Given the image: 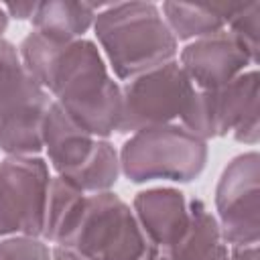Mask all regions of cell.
Returning a JSON list of instances; mask_svg holds the SVG:
<instances>
[{"instance_id": "obj_10", "label": "cell", "mask_w": 260, "mask_h": 260, "mask_svg": "<svg viewBox=\"0 0 260 260\" xmlns=\"http://www.w3.org/2000/svg\"><path fill=\"white\" fill-rule=\"evenodd\" d=\"M132 211L148 242L165 252L179 242L189 225V201L175 187H150L132 199Z\"/></svg>"}, {"instance_id": "obj_21", "label": "cell", "mask_w": 260, "mask_h": 260, "mask_svg": "<svg viewBox=\"0 0 260 260\" xmlns=\"http://www.w3.org/2000/svg\"><path fill=\"white\" fill-rule=\"evenodd\" d=\"M37 6H39V2H8V4H2L8 18H14V20H32V16L37 12Z\"/></svg>"}, {"instance_id": "obj_5", "label": "cell", "mask_w": 260, "mask_h": 260, "mask_svg": "<svg viewBox=\"0 0 260 260\" xmlns=\"http://www.w3.org/2000/svg\"><path fill=\"white\" fill-rule=\"evenodd\" d=\"M193 83L179 61L165 63L122 85V118L118 134L175 124L193 98Z\"/></svg>"}, {"instance_id": "obj_18", "label": "cell", "mask_w": 260, "mask_h": 260, "mask_svg": "<svg viewBox=\"0 0 260 260\" xmlns=\"http://www.w3.org/2000/svg\"><path fill=\"white\" fill-rule=\"evenodd\" d=\"M120 175L122 169L116 146L110 140L98 138L87 160L69 175H65L63 179L73 187H77L79 191H83L85 195H93V193L112 191Z\"/></svg>"}, {"instance_id": "obj_4", "label": "cell", "mask_w": 260, "mask_h": 260, "mask_svg": "<svg viewBox=\"0 0 260 260\" xmlns=\"http://www.w3.org/2000/svg\"><path fill=\"white\" fill-rule=\"evenodd\" d=\"M61 248L87 260H150L158 254L132 207L114 191L87 195L83 213Z\"/></svg>"}, {"instance_id": "obj_12", "label": "cell", "mask_w": 260, "mask_h": 260, "mask_svg": "<svg viewBox=\"0 0 260 260\" xmlns=\"http://www.w3.org/2000/svg\"><path fill=\"white\" fill-rule=\"evenodd\" d=\"M240 4L242 2H215V4L162 2L158 8L177 43L179 41L191 43L225 30L228 20L240 8Z\"/></svg>"}, {"instance_id": "obj_8", "label": "cell", "mask_w": 260, "mask_h": 260, "mask_svg": "<svg viewBox=\"0 0 260 260\" xmlns=\"http://www.w3.org/2000/svg\"><path fill=\"white\" fill-rule=\"evenodd\" d=\"M177 61L195 89H219L254 67L244 49L225 30L187 43Z\"/></svg>"}, {"instance_id": "obj_14", "label": "cell", "mask_w": 260, "mask_h": 260, "mask_svg": "<svg viewBox=\"0 0 260 260\" xmlns=\"http://www.w3.org/2000/svg\"><path fill=\"white\" fill-rule=\"evenodd\" d=\"M100 4L73 2V0H49L39 2L32 16V30L55 43H71L83 39L93 28Z\"/></svg>"}, {"instance_id": "obj_3", "label": "cell", "mask_w": 260, "mask_h": 260, "mask_svg": "<svg viewBox=\"0 0 260 260\" xmlns=\"http://www.w3.org/2000/svg\"><path fill=\"white\" fill-rule=\"evenodd\" d=\"M118 156L130 183H191L205 171L209 146L181 124H162L130 134Z\"/></svg>"}, {"instance_id": "obj_7", "label": "cell", "mask_w": 260, "mask_h": 260, "mask_svg": "<svg viewBox=\"0 0 260 260\" xmlns=\"http://www.w3.org/2000/svg\"><path fill=\"white\" fill-rule=\"evenodd\" d=\"M51 177L43 156H4L0 160V219L6 236L41 238Z\"/></svg>"}, {"instance_id": "obj_16", "label": "cell", "mask_w": 260, "mask_h": 260, "mask_svg": "<svg viewBox=\"0 0 260 260\" xmlns=\"http://www.w3.org/2000/svg\"><path fill=\"white\" fill-rule=\"evenodd\" d=\"M87 195L67 183L63 177L53 175L45 205V219H43V234L41 238L49 244L61 246L73 228L77 225L83 207H85Z\"/></svg>"}, {"instance_id": "obj_13", "label": "cell", "mask_w": 260, "mask_h": 260, "mask_svg": "<svg viewBox=\"0 0 260 260\" xmlns=\"http://www.w3.org/2000/svg\"><path fill=\"white\" fill-rule=\"evenodd\" d=\"M228 246L223 244L219 223L201 199L189 201V225L169 250L160 252L165 260H217Z\"/></svg>"}, {"instance_id": "obj_19", "label": "cell", "mask_w": 260, "mask_h": 260, "mask_svg": "<svg viewBox=\"0 0 260 260\" xmlns=\"http://www.w3.org/2000/svg\"><path fill=\"white\" fill-rule=\"evenodd\" d=\"M225 32L244 49L256 67L260 61V2H242L228 20Z\"/></svg>"}, {"instance_id": "obj_17", "label": "cell", "mask_w": 260, "mask_h": 260, "mask_svg": "<svg viewBox=\"0 0 260 260\" xmlns=\"http://www.w3.org/2000/svg\"><path fill=\"white\" fill-rule=\"evenodd\" d=\"M53 98L35 102L0 122V150L6 156H39L43 152V124Z\"/></svg>"}, {"instance_id": "obj_22", "label": "cell", "mask_w": 260, "mask_h": 260, "mask_svg": "<svg viewBox=\"0 0 260 260\" xmlns=\"http://www.w3.org/2000/svg\"><path fill=\"white\" fill-rule=\"evenodd\" d=\"M230 260H258V244H244V246H228Z\"/></svg>"}, {"instance_id": "obj_1", "label": "cell", "mask_w": 260, "mask_h": 260, "mask_svg": "<svg viewBox=\"0 0 260 260\" xmlns=\"http://www.w3.org/2000/svg\"><path fill=\"white\" fill-rule=\"evenodd\" d=\"M26 71L85 132L108 140L122 118V85L89 39L55 43L30 30L18 45Z\"/></svg>"}, {"instance_id": "obj_24", "label": "cell", "mask_w": 260, "mask_h": 260, "mask_svg": "<svg viewBox=\"0 0 260 260\" xmlns=\"http://www.w3.org/2000/svg\"><path fill=\"white\" fill-rule=\"evenodd\" d=\"M8 14H6V10L2 8V4H0V39H2V35L6 32V28H8Z\"/></svg>"}, {"instance_id": "obj_9", "label": "cell", "mask_w": 260, "mask_h": 260, "mask_svg": "<svg viewBox=\"0 0 260 260\" xmlns=\"http://www.w3.org/2000/svg\"><path fill=\"white\" fill-rule=\"evenodd\" d=\"M213 91L217 138L232 134L236 142L256 146L260 140V77L250 67Z\"/></svg>"}, {"instance_id": "obj_25", "label": "cell", "mask_w": 260, "mask_h": 260, "mask_svg": "<svg viewBox=\"0 0 260 260\" xmlns=\"http://www.w3.org/2000/svg\"><path fill=\"white\" fill-rule=\"evenodd\" d=\"M150 260H165V258H162V254H160V252H158V254H156V256H152V258H150Z\"/></svg>"}, {"instance_id": "obj_6", "label": "cell", "mask_w": 260, "mask_h": 260, "mask_svg": "<svg viewBox=\"0 0 260 260\" xmlns=\"http://www.w3.org/2000/svg\"><path fill=\"white\" fill-rule=\"evenodd\" d=\"M215 219L225 246L258 244L260 240V154L234 156L215 185Z\"/></svg>"}, {"instance_id": "obj_11", "label": "cell", "mask_w": 260, "mask_h": 260, "mask_svg": "<svg viewBox=\"0 0 260 260\" xmlns=\"http://www.w3.org/2000/svg\"><path fill=\"white\" fill-rule=\"evenodd\" d=\"M95 140L59 104L51 102L43 124V150L55 175L65 177L81 167L91 154Z\"/></svg>"}, {"instance_id": "obj_2", "label": "cell", "mask_w": 260, "mask_h": 260, "mask_svg": "<svg viewBox=\"0 0 260 260\" xmlns=\"http://www.w3.org/2000/svg\"><path fill=\"white\" fill-rule=\"evenodd\" d=\"M93 32L108 67L124 83L179 55V43L154 2L132 0L100 6Z\"/></svg>"}, {"instance_id": "obj_20", "label": "cell", "mask_w": 260, "mask_h": 260, "mask_svg": "<svg viewBox=\"0 0 260 260\" xmlns=\"http://www.w3.org/2000/svg\"><path fill=\"white\" fill-rule=\"evenodd\" d=\"M0 260H53V248L43 238L14 234L0 240Z\"/></svg>"}, {"instance_id": "obj_15", "label": "cell", "mask_w": 260, "mask_h": 260, "mask_svg": "<svg viewBox=\"0 0 260 260\" xmlns=\"http://www.w3.org/2000/svg\"><path fill=\"white\" fill-rule=\"evenodd\" d=\"M45 98L51 95L26 71L18 47L0 39V122Z\"/></svg>"}, {"instance_id": "obj_23", "label": "cell", "mask_w": 260, "mask_h": 260, "mask_svg": "<svg viewBox=\"0 0 260 260\" xmlns=\"http://www.w3.org/2000/svg\"><path fill=\"white\" fill-rule=\"evenodd\" d=\"M53 260H87L83 258L81 254L69 250V248H61V246H55L53 248Z\"/></svg>"}, {"instance_id": "obj_26", "label": "cell", "mask_w": 260, "mask_h": 260, "mask_svg": "<svg viewBox=\"0 0 260 260\" xmlns=\"http://www.w3.org/2000/svg\"><path fill=\"white\" fill-rule=\"evenodd\" d=\"M217 260H230V258H228V250H225V254H223V256H219Z\"/></svg>"}]
</instances>
